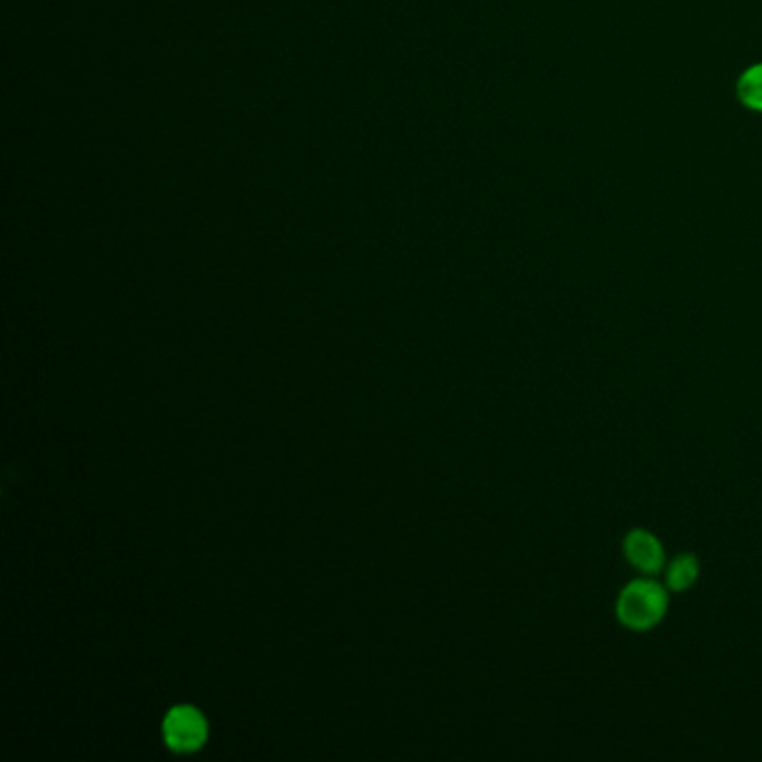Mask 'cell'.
I'll list each match as a JSON object with an SVG mask.
<instances>
[{
  "label": "cell",
  "instance_id": "1",
  "mask_svg": "<svg viewBox=\"0 0 762 762\" xmlns=\"http://www.w3.org/2000/svg\"><path fill=\"white\" fill-rule=\"evenodd\" d=\"M668 588L653 579H635L622 588L615 615L617 622L628 631H651L655 628L668 610Z\"/></svg>",
  "mask_w": 762,
  "mask_h": 762
},
{
  "label": "cell",
  "instance_id": "2",
  "mask_svg": "<svg viewBox=\"0 0 762 762\" xmlns=\"http://www.w3.org/2000/svg\"><path fill=\"white\" fill-rule=\"evenodd\" d=\"M164 735L175 751H193L206 740V722L195 709L179 706L168 713L164 722Z\"/></svg>",
  "mask_w": 762,
  "mask_h": 762
},
{
  "label": "cell",
  "instance_id": "3",
  "mask_svg": "<svg viewBox=\"0 0 762 762\" xmlns=\"http://www.w3.org/2000/svg\"><path fill=\"white\" fill-rule=\"evenodd\" d=\"M624 557L642 575H657L666 568V555L655 535L635 528L624 537Z\"/></svg>",
  "mask_w": 762,
  "mask_h": 762
},
{
  "label": "cell",
  "instance_id": "4",
  "mask_svg": "<svg viewBox=\"0 0 762 762\" xmlns=\"http://www.w3.org/2000/svg\"><path fill=\"white\" fill-rule=\"evenodd\" d=\"M700 577V561L695 555L682 553L664 568V586L671 593H684L688 590Z\"/></svg>",
  "mask_w": 762,
  "mask_h": 762
},
{
  "label": "cell",
  "instance_id": "5",
  "mask_svg": "<svg viewBox=\"0 0 762 762\" xmlns=\"http://www.w3.org/2000/svg\"><path fill=\"white\" fill-rule=\"evenodd\" d=\"M737 99L755 113H762V63L751 66L737 81Z\"/></svg>",
  "mask_w": 762,
  "mask_h": 762
}]
</instances>
